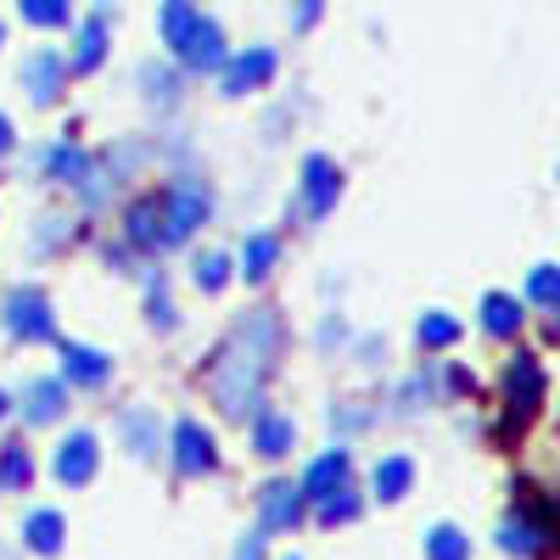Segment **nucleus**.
Returning a JSON list of instances; mask_svg holds the SVG:
<instances>
[{
    "instance_id": "cd10ccee",
    "label": "nucleus",
    "mask_w": 560,
    "mask_h": 560,
    "mask_svg": "<svg viewBox=\"0 0 560 560\" xmlns=\"http://www.w3.org/2000/svg\"><path fill=\"white\" fill-rule=\"evenodd\" d=\"M158 23H163V39H168V45H179V34L197 23V7H185V0H174V7H163V18H158Z\"/></svg>"
},
{
    "instance_id": "4be33fe9",
    "label": "nucleus",
    "mask_w": 560,
    "mask_h": 560,
    "mask_svg": "<svg viewBox=\"0 0 560 560\" xmlns=\"http://www.w3.org/2000/svg\"><path fill=\"white\" fill-rule=\"evenodd\" d=\"M409 482H415V465H409L404 454H387V459L376 465V493H382V499H404Z\"/></svg>"
},
{
    "instance_id": "9b49d317",
    "label": "nucleus",
    "mask_w": 560,
    "mask_h": 560,
    "mask_svg": "<svg viewBox=\"0 0 560 560\" xmlns=\"http://www.w3.org/2000/svg\"><path fill=\"white\" fill-rule=\"evenodd\" d=\"M96 459H102L96 438H90V432H73V438L57 448V465H51V471H57L68 488H84L90 477H96Z\"/></svg>"
},
{
    "instance_id": "72a5a7b5",
    "label": "nucleus",
    "mask_w": 560,
    "mask_h": 560,
    "mask_svg": "<svg viewBox=\"0 0 560 560\" xmlns=\"http://www.w3.org/2000/svg\"><path fill=\"white\" fill-rule=\"evenodd\" d=\"M236 560H264V538H247V544H242V555H236Z\"/></svg>"
},
{
    "instance_id": "393cba45",
    "label": "nucleus",
    "mask_w": 560,
    "mask_h": 560,
    "mask_svg": "<svg viewBox=\"0 0 560 560\" xmlns=\"http://www.w3.org/2000/svg\"><path fill=\"white\" fill-rule=\"evenodd\" d=\"M28 477H34V459H28L23 438H12L7 448H0V482H7V488H28Z\"/></svg>"
},
{
    "instance_id": "f8f14e48",
    "label": "nucleus",
    "mask_w": 560,
    "mask_h": 560,
    "mask_svg": "<svg viewBox=\"0 0 560 560\" xmlns=\"http://www.w3.org/2000/svg\"><path fill=\"white\" fill-rule=\"evenodd\" d=\"M269 73H275V51L253 45V51H242V57L224 62V96H247V90L269 84Z\"/></svg>"
},
{
    "instance_id": "9d476101",
    "label": "nucleus",
    "mask_w": 560,
    "mask_h": 560,
    "mask_svg": "<svg viewBox=\"0 0 560 560\" xmlns=\"http://www.w3.org/2000/svg\"><path fill=\"white\" fill-rule=\"evenodd\" d=\"M348 471H353V459H348V448H331V454H319L314 465H308V477H303V488L298 493H308V499H337V493H348Z\"/></svg>"
},
{
    "instance_id": "c85d7f7f",
    "label": "nucleus",
    "mask_w": 560,
    "mask_h": 560,
    "mask_svg": "<svg viewBox=\"0 0 560 560\" xmlns=\"http://www.w3.org/2000/svg\"><path fill=\"white\" fill-rule=\"evenodd\" d=\"M224 280H230V258H219V253L197 258V287L202 292H224Z\"/></svg>"
},
{
    "instance_id": "f03ea898",
    "label": "nucleus",
    "mask_w": 560,
    "mask_h": 560,
    "mask_svg": "<svg viewBox=\"0 0 560 560\" xmlns=\"http://www.w3.org/2000/svg\"><path fill=\"white\" fill-rule=\"evenodd\" d=\"M208 208H213V197H208V185H202V179H179V185H168V191L158 197L163 247H174V242L191 236V230L208 219Z\"/></svg>"
},
{
    "instance_id": "f257e3e1",
    "label": "nucleus",
    "mask_w": 560,
    "mask_h": 560,
    "mask_svg": "<svg viewBox=\"0 0 560 560\" xmlns=\"http://www.w3.org/2000/svg\"><path fill=\"white\" fill-rule=\"evenodd\" d=\"M275 348H280V319H275V308H253L236 331H230V342L219 348V359H213V370H208L213 398H219L224 415L242 420L247 409H258V382H264Z\"/></svg>"
},
{
    "instance_id": "20e7f679",
    "label": "nucleus",
    "mask_w": 560,
    "mask_h": 560,
    "mask_svg": "<svg viewBox=\"0 0 560 560\" xmlns=\"http://www.w3.org/2000/svg\"><path fill=\"white\" fill-rule=\"evenodd\" d=\"M174 51H179V62H185V68L213 73V68H224V34H219V23H213V18H202V12H197V23L179 34Z\"/></svg>"
},
{
    "instance_id": "a878e982",
    "label": "nucleus",
    "mask_w": 560,
    "mask_h": 560,
    "mask_svg": "<svg viewBox=\"0 0 560 560\" xmlns=\"http://www.w3.org/2000/svg\"><path fill=\"white\" fill-rule=\"evenodd\" d=\"M459 342V319L454 314H427L420 319V348H448Z\"/></svg>"
},
{
    "instance_id": "b1692460",
    "label": "nucleus",
    "mask_w": 560,
    "mask_h": 560,
    "mask_svg": "<svg viewBox=\"0 0 560 560\" xmlns=\"http://www.w3.org/2000/svg\"><path fill=\"white\" fill-rule=\"evenodd\" d=\"M465 555H471V538H465L459 527H432L427 533V560H465Z\"/></svg>"
},
{
    "instance_id": "a211bd4d",
    "label": "nucleus",
    "mask_w": 560,
    "mask_h": 560,
    "mask_svg": "<svg viewBox=\"0 0 560 560\" xmlns=\"http://www.w3.org/2000/svg\"><path fill=\"white\" fill-rule=\"evenodd\" d=\"M23 538H28V549H34V555H57V549H62V538H68V527H62L57 510H34V516L23 522Z\"/></svg>"
},
{
    "instance_id": "f704fd0d",
    "label": "nucleus",
    "mask_w": 560,
    "mask_h": 560,
    "mask_svg": "<svg viewBox=\"0 0 560 560\" xmlns=\"http://www.w3.org/2000/svg\"><path fill=\"white\" fill-rule=\"evenodd\" d=\"M7 147H12V124H7V118H0V152H7Z\"/></svg>"
},
{
    "instance_id": "7c9ffc66",
    "label": "nucleus",
    "mask_w": 560,
    "mask_h": 560,
    "mask_svg": "<svg viewBox=\"0 0 560 560\" xmlns=\"http://www.w3.org/2000/svg\"><path fill=\"white\" fill-rule=\"evenodd\" d=\"M140 84H147L152 102H163V107L174 102V73H168V68H152V62H147V68H140Z\"/></svg>"
},
{
    "instance_id": "423d86ee",
    "label": "nucleus",
    "mask_w": 560,
    "mask_h": 560,
    "mask_svg": "<svg viewBox=\"0 0 560 560\" xmlns=\"http://www.w3.org/2000/svg\"><path fill=\"white\" fill-rule=\"evenodd\" d=\"M504 398H510V409H516V415H533V409L544 404V364H538L533 353L510 359V370H504Z\"/></svg>"
},
{
    "instance_id": "dca6fc26",
    "label": "nucleus",
    "mask_w": 560,
    "mask_h": 560,
    "mask_svg": "<svg viewBox=\"0 0 560 560\" xmlns=\"http://www.w3.org/2000/svg\"><path fill=\"white\" fill-rule=\"evenodd\" d=\"M45 168H51V179H62V185H79V191H90L102 174L90 168V152L84 147H73V140H62V147H51V158H45Z\"/></svg>"
},
{
    "instance_id": "2f4dec72",
    "label": "nucleus",
    "mask_w": 560,
    "mask_h": 560,
    "mask_svg": "<svg viewBox=\"0 0 560 560\" xmlns=\"http://www.w3.org/2000/svg\"><path fill=\"white\" fill-rule=\"evenodd\" d=\"M353 516H359V499H353V493H337V499H325V504H319V522H325V527L353 522Z\"/></svg>"
},
{
    "instance_id": "ddd939ff",
    "label": "nucleus",
    "mask_w": 560,
    "mask_h": 560,
    "mask_svg": "<svg viewBox=\"0 0 560 560\" xmlns=\"http://www.w3.org/2000/svg\"><path fill=\"white\" fill-rule=\"evenodd\" d=\"M113 376V359L96 353V348H84V342H62V387L79 382V387H102Z\"/></svg>"
},
{
    "instance_id": "0eeeda50",
    "label": "nucleus",
    "mask_w": 560,
    "mask_h": 560,
    "mask_svg": "<svg viewBox=\"0 0 560 560\" xmlns=\"http://www.w3.org/2000/svg\"><path fill=\"white\" fill-rule=\"evenodd\" d=\"M23 90L45 107V102H57L62 96V84H68V62L57 57V51H34V57H23Z\"/></svg>"
},
{
    "instance_id": "6ab92c4d",
    "label": "nucleus",
    "mask_w": 560,
    "mask_h": 560,
    "mask_svg": "<svg viewBox=\"0 0 560 560\" xmlns=\"http://www.w3.org/2000/svg\"><path fill=\"white\" fill-rule=\"evenodd\" d=\"M482 325H488L493 337H516L522 331V303L504 298V292H488L482 298Z\"/></svg>"
},
{
    "instance_id": "5701e85b",
    "label": "nucleus",
    "mask_w": 560,
    "mask_h": 560,
    "mask_svg": "<svg viewBox=\"0 0 560 560\" xmlns=\"http://www.w3.org/2000/svg\"><path fill=\"white\" fill-rule=\"evenodd\" d=\"M275 258H280V242H275V236H247V247H242V275H247V280H264V275L275 269Z\"/></svg>"
},
{
    "instance_id": "e433bc0d",
    "label": "nucleus",
    "mask_w": 560,
    "mask_h": 560,
    "mask_svg": "<svg viewBox=\"0 0 560 560\" xmlns=\"http://www.w3.org/2000/svg\"><path fill=\"white\" fill-rule=\"evenodd\" d=\"M287 560H292V555H287Z\"/></svg>"
},
{
    "instance_id": "473e14b6",
    "label": "nucleus",
    "mask_w": 560,
    "mask_h": 560,
    "mask_svg": "<svg viewBox=\"0 0 560 560\" xmlns=\"http://www.w3.org/2000/svg\"><path fill=\"white\" fill-rule=\"evenodd\" d=\"M147 308H152V319L163 325V331H168V325H174V308H168V298H163V280H158V287H152V303H147Z\"/></svg>"
},
{
    "instance_id": "412c9836",
    "label": "nucleus",
    "mask_w": 560,
    "mask_h": 560,
    "mask_svg": "<svg viewBox=\"0 0 560 560\" xmlns=\"http://www.w3.org/2000/svg\"><path fill=\"white\" fill-rule=\"evenodd\" d=\"M129 242L135 247H163V219H158V197H147V202H135L129 208Z\"/></svg>"
},
{
    "instance_id": "f3484780",
    "label": "nucleus",
    "mask_w": 560,
    "mask_h": 560,
    "mask_svg": "<svg viewBox=\"0 0 560 560\" xmlns=\"http://www.w3.org/2000/svg\"><path fill=\"white\" fill-rule=\"evenodd\" d=\"M102 23H107V7H102L96 18H90V23L79 28V39H73V62H68L73 73L102 68V57H107V28H102Z\"/></svg>"
},
{
    "instance_id": "bb28decb",
    "label": "nucleus",
    "mask_w": 560,
    "mask_h": 560,
    "mask_svg": "<svg viewBox=\"0 0 560 560\" xmlns=\"http://www.w3.org/2000/svg\"><path fill=\"white\" fill-rule=\"evenodd\" d=\"M23 23L62 28V23H68V7H62V0H23Z\"/></svg>"
},
{
    "instance_id": "1a4fd4ad",
    "label": "nucleus",
    "mask_w": 560,
    "mask_h": 560,
    "mask_svg": "<svg viewBox=\"0 0 560 560\" xmlns=\"http://www.w3.org/2000/svg\"><path fill=\"white\" fill-rule=\"evenodd\" d=\"M303 522V493L292 488V482H269L264 493H258V527L264 533H287V527H298Z\"/></svg>"
},
{
    "instance_id": "6e6552de",
    "label": "nucleus",
    "mask_w": 560,
    "mask_h": 560,
    "mask_svg": "<svg viewBox=\"0 0 560 560\" xmlns=\"http://www.w3.org/2000/svg\"><path fill=\"white\" fill-rule=\"evenodd\" d=\"M337 191H342L337 163H331V158H308V163H303V208H308L314 219H325V213L337 208Z\"/></svg>"
},
{
    "instance_id": "39448f33",
    "label": "nucleus",
    "mask_w": 560,
    "mask_h": 560,
    "mask_svg": "<svg viewBox=\"0 0 560 560\" xmlns=\"http://www.w3.org/2000/svg\"><path fill=\"white\" fill-rule=\"evenodd\" d=\"M174 465H179L185 477L213 471V465H219L213 432H208V427H197V420H179V427H174Z\"/></svg>"
},
{
    "instance_id": "7ed1b4c3",
    "label": "nucleus",
    "mask_w": 560,
    "mask_h": 560,
    "mask_svg": "<svg viewBox=\"0 0 560 560\" xmlns=\"http://www.w3.org/2000/svg\"><path fill=\"white\" fill-rule=\"evenodd\" d=\"M7 331L18 342H51L57 337L51 303H45L39 292H7Z\"/></svg>"
},
{
    "instance_id": "c9c22d12",
    "label": "nucleus",
    "mask_w": 560,
    "mask_h": 560,
    "mask_svg": "<svg viewBox=\"0 0 560 560\" xmlns=\"http://www.w3.org/2000/svg\"><path fill=\"white\" fill-rule=\"evenodd\" d=\"M7 409H12V404H7V393H0V415H7Z\"/></svg>"
},
{
    "instance_id": "4468645a",
    "label": "nucleus",
    "mask_w": 560,
    "mask_h": 560,
    "mask_svg": "<svg viewBox=\"0 0 560 560\" xmlns=\"http://www.w3.org/2000/svg\"><path fill=\"white\" fill-rule=\"evenodd\" d=\"M499 549L504 555H516V560H533L549 549V522H533V516H510L499 527Z\"/></svg>"
},
{
    "instance_id": "aec40b11",
    "label": "nucleus",
    "mask_w": 560,
    "mask_h": 560,
    "mask_svg": "<svg viewBox=\"0 0 560 560\" xmlns=\"http://www.w3.org/2000/svg\"><path fill=\"white\" fill-rule=\"evenodd\" d=\"M62 404H68V387H62V382H34V387L23 393V415L39 420V427H45V420H57Z\"/></svg>"
},
{
    "instance_id": "c756f323",
    "label": "nucleus",
    "mask_w": 560,
    "mask_h": 560,
    "mask_svg": "<svg viewBox=\"0 0 560 560\" xmlns=\"http://www.w3.org/2000/svg\"><path fill=\"white\" fill-rule=\"evenodd\" d=\"M527 292H533V303L555 308V298H560V275H555L549 264H538V269H533V280H527Z\"/></svg>"
},
{
    "instance_id": "2eb2a0df",
    "label": "nucleus",
    "mask_w": 560,
    "mask_h": 560,
    "mask_svg": "<svg viewBox=\"0 0 560 560\" xmlns=\"http://www.w3.org/2000/svg\"><path fill=\"white\" fill-rule=\"evenodd\" d=\"M292 438H298L292 415H280V409H258V420H253V448H258L264 459L292 454Z\"/></svg>"
}]
</instances>
